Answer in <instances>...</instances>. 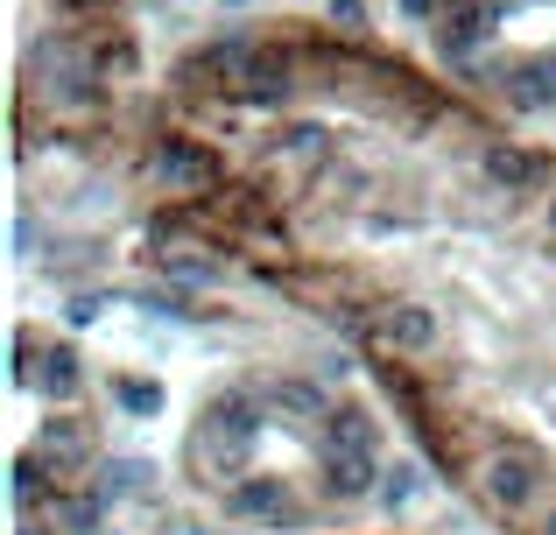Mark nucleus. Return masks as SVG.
I'll use <instances>...</instances> for the list:
<instances>
[{
    "label": "nucleus",
    "instance_id": "f257e3e1",
    "mask_svg": "<svg viewBox=\"0 0 556 535\" xmlns=\"http://www.w3.org/2000/svg\"><path fill=\"white\" fill-rule=\"evenodd\" d=\"M479 486H486L493 508L521 514V508L535 500V486H543V458H535L529 444H507V451H493L486 466H479Z\"/></svg>",
    "mask_w": 556,
    "mask_h": 535
},
{
    "label": "nucleus",
    "instance_id": "f03ea898",
    "mask_svg": "<svg viewBox=\"0 0 556 535\" xmlns=\"http://www.w3.org/2000/svg\"><path fill=\"white\" fill-rule=\"evenodd\" d=\"M36 78L50 99H64V106H99V64L78 50V42H42L36 50Z\"/></svg>",
    "mask_w": 556,
    "mask_h": 535
},
{
    "label": "nucleus",
    "instance_id": "7ed1b4c3",
    "mask_svg": "<svg viewBox=\"0 0 556 535\" xmlns=\"http://www.w3.org/2000/svg\"><path fill=\"white\" fill-rule=\"evenodd\" d=\"M155 177H163L177 198H198V191H212L226 169H218V155L204 149V141H190V135H163V141H155Z\"/></svg>",
    "mask_w": 556,
    "mask_h": 535
},
{
    "label": "nucleus",
    "instance_id": "20e7f679",
    "mask_svg": "<svg viewBox=\"0 0 556 535\" xmlns=\"http://www.w3.org/2000/svg\"><path fill=\"white\" fill-rule=\"evenodd\" d=\"M232 92H240L247 106H282V99L296 92V56H289L282 42H254V56H247Z\"/></svg>",
    "mask_w": 556,
    "mask_h": 535
},
{
    "label": "nucleus",
    "instance_id": "39448f33",
    "mask_svg": "<svg viewBox=\"0 0 556 535\" xmlns=\"http://www.w3.org/2000/svg\"><path fill=\"white\" fill-rule=\"evenodd\" d=\"M479 177H486L501 198H529V191H543V183H549V163H543V155H529V149H515V141H486Z\"/></svg>",
    "mask_w": 556,
    "mask_h": 535
},
{
    "label": "nucleus",
    "instance_id": "423d86ee",
    "mask_svg": "<svg viewBox=\"0 0 556 535\" xmlns=\"http://www.w3.org/2000/svg\"><path fill=\"white\" fill-rule=\"evenodd\" d=\"M493 28V0H444V14H437V50L451 56V64H465V56L486 42Z\"/></svg>",
    "mask_w": 556,
    "mask_h": 535
},
{
    "label": "nucleus",
    "instance_id": "0eeeda50",
    "mask_svg": "<svg viewBox=\"0 0 556 535\" xmlns=\"http://www.w3.org/2000/svg\"><path fill=\"white\" fill-rule=\"evenodd\" d=\"M254 437H261V423H254V402H247V395H226L212 416H204V444H212V451H226L232 466L254 451Z\"/></svg>",
    "mask_w": 556,
    "mask_h": 535
},
{
    "label": "nucleus",
    "instance_id": "6e6552de",
    "mask_svg": "<svg viewBox=\"0 0 556 535\" xmlns=\"http://www.w3.org/2000/svg\"><path fill=\"white\" fill-rule=\"evenodd\" d=\"M325 486H331V500H374L380 494L374 451H359V444H331V451H325Z\"/></svg>",
    "mask_w": 556,
    "mask_h": 535
},
{
    "label": "nucleus",
    "instance_id": "1a4fd4ad",
    "mask_svg": "<svg viewBox=\"0 0 556 535\" xmlns=\"http://www.w3.org/2000/svg\"><path fill=\"white\" fill-rule=\"evenodd\" d=\"M380 345H394V353H430L437 310L430 303H388V310H380Z\"/></svg>",
    "mask_w": 556,
    "mask_h": 535
},
{
    "label": "nucleus",
    "instance_id": "9d476101",
    "mask_svg": "<svg viewBox=\"0 0 556 535\" xmlns=\"http://www.w3.org/2000/svg\"><path fill=\"white\" fill-rule=\"evenodd\" d=\"M226 508L240 514V522H282L289 514V486L268 480V472H247V480L226 494Z\"/></svg>",
    "mask_w": 556,
    "mask_h": 535
},
{
    "label": "nucleus",
    "instance_id": "9b49d317",
    "mask_svg": "<svg viewBox=\"0 0 556 535\" xmlns=\"http://www.w3.org/2000/svg\"><path fill=\"white\" fill-rule=\"evenodd\" d=\"M92 494L106 500V508H121V500H149L155 494V466L149 458H106L92 480Z\"/></svg>",
    "mask_w": 556,
    "mask_h": 535
},
{
    "label": "nucleus",
    "instance_id": "f8f14e48",
    "mask_svg": "<svg viewBox=\"0 0 556 535\" xmlns=\"http://www.w3.org/2000/svg\"><path fill=\"white\" fill-rule=\"evenodd\" d=\"M549 99H556V50H549V56H529V64H515V71H507V106L543 113Z\"/></svg>",
    "mask_w": 556,
    "mask_h": 535
},
{
    "label": "nucleus",
    "instance_id": "ddd939ff",
    "mask_svg": "<svg viewBox=\"0 0 556 535\" xmlns=\"http://www.w3.org/2000/svg\"><path fill=\"white\" fill-rule=\"evenodd\" d=\"M42 458H50L56 472H85L92 466V430L78 423V416H64V423H42V444H36Z\"/></svg>",
    "mask_w": 556,
    "mask_h": 535
},
{
    "label": "nucleus",
    "instance_id": "4468645a",
    "mask_svg": "<svg viewBox=\"0 0 556 535\" xmlns=\"http://www.w3.org/2000/svg\"><path fill=\"white\" fill-rule=\"evenodd\" d=\"M36 381H42V395L50 402H71L78 395V353H71V345H50V353H42V367H36Z\"/></svg>",
    "mask_w": 556,
    "mask_h": 535
},
{
    "label": "nucleus",
    "instance_id": "2eb2a0df",
    "mask_svg": "<svg viewBox=\"0 0 556 535\" xmlns=\"http://www.w3.org/2000/svg\"><path fill=\"white\" fill-rule=\"evenodd\" d=\"M42 494H50V458H42V451H22V458H14V508L36 514Z\"/></svg>",
    "mask_w": 556,
    "mask_h": 535
},
{
    "label": "nucleus",
    "instance_id": "dca6fc26",
    "mask_svg": "<svg viewBox=\"0 0 556 535\" xmlns=\"http://www.w3.org/2000/svg\"><path fill=\"white\" fill-rule=\"evenodd\" d=\"M56 535H99V522H106V500L99 494H71V500H56Z\"/></svg>",
    "mask_w": 556,
    "mask_h": 535
},
{
    "label": "nucleus",
    "instance_id": "f3484780",
    "mask_svg": "<svg viewBox=\"0 0 556 535\" xmlns=\"http://www.w3.org/2000/svg\"><path fill=\"white\" fill-rule=\"evenodd\" d=\"M268 402H275L282 416H303V423H325V395H317L311 381H275V387H268Z\"/></svg>",
    "mask_w": 556,
    "mask_h": 535
},
{
    "label": "nucleus",
    "instance_id": "a211bd4d",
    "mask_svg": "<svg viewBox=\"0 0 556 535\" xmlns=\"http://www.w3.org/2000/svg\"><path fill=\"white\" fill-rule=\"evenodd\" d=\"M325 430H331V444H359V451H374V416L359 409V402H353V409H331Z\"/></svg>",
    "mask_w": 556,
    "mask_h": 535
},
{
    "label": "nucleus",
    "instance_id": "6ab92c4d",
    "mask_svg": "<svg viewBox=\"0 0 556 535\" xmlns=\"http://www.w3.org/2000/svg\"><path fill=\"white\" fill-rule=\"evenodd\" d=\"M135 303H141V310H155V317H198V303H190V289H163V282L135 289Z\"/></svg>",
    "mask_w": 556,
    "mask_h": 535
},
{
    "label": "nucleus",
    "instance_id": "aec40b11",
    "mask_svg": "<svg viewBox=\"0 0 556 535\" xmlns=\"http://www.w3.org/2000/svg\"><path fill=\"white\" fill-rule=\"evenodd\" d=\"M155 268H163V275H177V289H204V282H212V275H218V262H204V254H163V262H155Z\"/></svg>",
    "mask_w": 556,
    "mask_h": 535
},
{
    "label": "nucleus",
    "instance_id": "412c9836",
    "mask_svg": "<svg viewBox=\"0 0 556 535\" xmlns=\"http://www.w3.org/2000/svg\"><path fill=\"white\" fill-rule=\"evenodd\" d=\"M374 500H380L388 514L408 508V500H416V466H408V458H402V466H388V472H380V494H374Z\"/></svg>",
    "mask_w": 556,
    "mask_h": 535
},
{
    "label": "nucleus",
    "instance_id": "4be33fe9",
    "mask_svg": "<svg viewBox=\"0 0 556 535\" xmlns=\"http://www.w3.org/2000/svg\"><path fill=\"white\" fill-rule=\"evenodd\" d=\"M325 127H317V120H289L282 127V155H303V163H317V155H325Z\"/></svg>",
    "mask_w": 556,
    "mask_h": 535
},
{
    "label": "nucleus",
    "instance_id": "5701e85b",
    "mask_svg": "<svg viewBox=\"0 0 556 535\" xmlns=\"http://www.w3.org/2000/svg\"><path fill=\"white\" fill-rule=\"evenodd\" d=\"M113 402H121L127 416H155L163 409V387L155 381H113Z\"/></svg>",
    "mask_w": 556,
    "mask_h": 535
},
{
    "label": "nucleus",
    "instance_id": "b1692460",
    "mask_svg": "<svg viewBox=\"0 0 556 535\" xmlns=\"http://www.w3.org/2000/svg\"><path fill=\"white\" fill-rule=\"evenodd\" d=\"M325 14H331L339 36H359V28H367V0H325Z\"/></svg>",
    "mask_w": 556,
    "mask_h": 535
},
{
    "label": "nucleus",
    "instance_id": "393cba45",
    "mask_svg": "<svg viewBox=\"0 0 556 535\" xmlns=\"http://www.w3.org/2000/svg\"><path fill=\"white\" fill-rule=\"evenodd\" d=\"M99 310H106V296H99V289H78V296H71V310H64V317H71V324H92Z\"/></svg>",
    "mask_w": 556,
    "mask_h": 535
},
{
    "label": "nucleus",
    "instance_id": "a878e982",
    "mask_svg": "<svg viewBox=\"0 0 556 535\" xmlns=\"http://www.w3.org/2000/svg\"><path fill=\"white\" fill-rule=\"evenodd\" d=\"M394 14H402V22H437L444 0H394Z\"/></svg>",
    "mask_w": 556,
    "mask_h": 535
},
{
    "label": "nucleus",
    "instance_id": "bb28decb",
    "mask_svg": "<svg viewBox=\"0 0 556 535\" xmlns=\"http://www.w3.org/2000/svg\"><path fill=\"white\" fill-rule=\"evenodd\" d=\"M28 247H36V219L22 212V219H14V254H28Z\"/></svg>",
    "mask_w": 556,
    "mask_h": 535
},
{
    "label": "nucleus",
    "instance_id": "cd10ccee",
    "mask_svg": "<svg viewBox=\"0 0 556 535\" xmlns=\"http://www.w3.org/2000/svg\"><path fill=\"white\" fill-rule=\"evenodd\" d=\"M64 8H71V14H85V8H106V0H64Z\"/></svg>",
    "mask_w": 556,
    "mask_h": 535
},
{
    "label": "nucleus",
    "instance_id": "c85d7f7f",
    "mask_svg": "<svg viewBox=\"0 0 556 535\" xmlns=\"http://www.w3.org/2000/svg\"><path fill=\"white\" fill-rule=\"evenodd\" d=\"M22 535H50V528H42V522H22Z\"/></svg>",
    "mask_w": 556,
    "mask_h": 535
},
{
    "label": "nucleus",
    "instance_id": "c756f323",
    "mask_svg": "<svg viewBox=\"0 0 556 535\" xmlns=\"http://www.w3.org/2000/svg\"><path fill=\"white\" fill-rule=\"evenodd\" d=\"M549 233H556V191H549Z\"/></svg>",
    "mask_w": 556,
    "mask_h": 535
},
{
    "label": "nucleus",
    "instance_id": "7c9ffc66",
    "mask_svg": "<svg viewBox=\"0 0 556 535\" xmlns=\"http://www.w3.org/2000/svg\"><path fill=\"white\" fill-rule=\"evenodd\" d=\"M543 535H556V514H549V528H543Z\"/></svg>",
    "mask_w": 556,
    "mask_h": 535
},
{
    "label": "nucleus",
    "instance_id": "2f4dec72",
    "mask_svg": "<svg viewBox=\"0 0 556 535\" xmlns=\"http://www.w3.org/2000/svg\"><path fill=\"white\" fill-rule=\"evenodd\" d=\"M226 8H240V0H226Z\"/></svg>",
    "mask_w": 556,
    "mask_h": 535
}]
</instances>
